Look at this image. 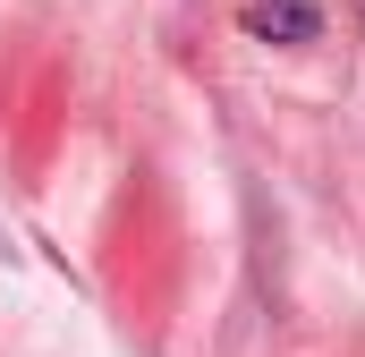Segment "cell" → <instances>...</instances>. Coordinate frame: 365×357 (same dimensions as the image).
Masks as SVG:
<instances>
[{
	"label": "cell",
	"instance_id": "6da1fadb",
	"mask_svg": "<svg viewBox=\"0 0 365 357\" xmlns=\"http://www.w3.org/2000/svg\"><path fill=\"white\" fill-rule=\"evenodd\" d=\"M238 34H255V43H314L323 9L314 0H238Z\"/></svg>",
	"mask_w": 365,
	"mask_h": 357
}]
</instances>
